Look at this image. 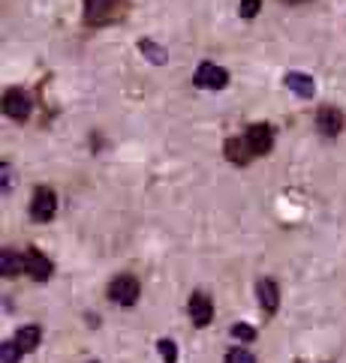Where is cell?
<instances>
[{
  "label": "cell",
  "mask_w": 346,
  "mask_h": 363,
  "mask_svg": "<svg viewBox=\"0 0 346 363\" xmlns=\"http://www.w3.org/2000/svg\"><path fill=\"white\" fill-rule=\"evenodd\" d=\"M226 363H256V357L247 352V348H232L226 354Z\"/></svg>",
  "instance_id": "obj_18"
},
{
  "label": "cell",
  "mask_w": 346,
  "mask_h": 363,
  "mask_svg": "<svg viewBox=\"0 0 346 363\" xmlns=\"http://www.w3.org/2000/svg\"><path fill=\"white\" fill-rule=\"evenodd\" d=\"M124 6L126 0H85V21L99 28V24H109L112 18H118Z\"/></svg>",
  "instance_id": "obj_1"
},
{
  "label": "cell",
  "mask_w": 346,
  "mask_h": 363,
  "mask_svg": "<svg viewBox=\"0 0 346 363\" xmlns=\"http://www.w3.org/2000/svg\"><path fill=\"white\" fill-rule=\"evenodd\" d=\"M244 141H247V147L253 150V157H265V153L274 147V129L268 123H253V126H247Z\"/></svg>",
  "instance_id": "obj_2"
},
{
  "label": "cell",
  "mask_w": 346,
  "mask_h": 363,
  "mask_svg": "<svg viewBox=\"0 0 346 363\" xmlns=\"http://www.w3.org/2000/svg\"><path fill=\"white\" fill-rule=\"evenodd\" d=\"M223 153H226V157L232 160V162H238V165H244V162L253 157V150L247 147L244 135H241V138H229L226 145H223Z\"/></svg>",
  "instance_id": "obj_12"
},
{
  "label": "cell",
  "mask_w": 346,
  "mask_h": 363,
  "mask_svg": "<svg viewBox=\"0 0 346 363\" xmlns=\"http://www.w3.org/2000/svg\"><path fill=\"white\" fill-rule=\"evenodd\" d=\"M24 262H28V274H31L36 282H45V279L51 277V270H55V264H51L48 258L40 252V250H31Z\"/></svg>",
  "instance_id": "obj_9"
},
{
  "label": "cell",
  "mask_w": 346,
  "mask_h": 363,
  "mask_svg": "<svg viewBox=\"0 0 346 363\" xmlns=\"http://www.w3.org/2000/svg\"><path fill=\"white\" fill-rule=\"evenodd\" d=\"M21 270H28V262H21L18 252H0V277H18Z\"/></svg>",
  "instance_id": "obj_13"
},
{
  "label": "cell",
  "mask_w": 346,
  "mask_h": 363,
  "mask_svg": "<svg viewBox=\"0 0 346 363\" xmlns=\"http://www.w3.org/2000/svg\"><path fill=\"white\" fill-rule=\"evenodd\" d=\"M139 48H142V55H145V57H151V63H160V67L166 63V48H160L157 43L142 40V43H139Z\"/></svg>",
  "instance_id": "obj_15"
},
{
  "label": "cell",
  "mask_w": 346,
  "mask_h": 363,
  "mask_svg": "<svg viewBox=\"0 0 346 363\" xmlns=\"http://www.w3.org/2000/svg\"><path fill=\"white\" fill-rule=\"evenodd\" d=\"M193 82L196 87H205V90H223L229 84V72L223 67H217V63H199Z\"/></svg>",
  "instance_id": "obj_3"
},
{
  "label": "cell",
  "mask_w": 346,
  "mask_h": 363,
  "mask_svg": "<svg viewBox=\"0 0 346 363\" xmlns=\"http://www.w3.org/2000/svg\"><path fill=\"white\" fill-rule=\"evenodd\" d=\"M58 211V196L51 192L48 186H40L33 192V201H31V216L36 219V223H48L51 216H55Z\"/></svg>",
  "instance_id": "obj_5"
},
{
  "label": "cell",
  "mask_w": 346,
  "mask_h": 363,
  "mask_svg": "<svg viewBox=\"0 0 346 363\" xmlns=\"http://www.w3.org/2000/svg\"><path fill=\"white\" fill-rule=\"evenodd\" d=\"M286 4H301V0H286Z\"/></svg>",
  "instance_id": "obj_21"
},
{
  "label": "cell",
  "mask_w": 346,
  "mask_h": 363,
  "mask_svg": "<svg viewBox=\"0 0 346 363\" xmlns=\"http://www.w3.org/2000/svg\"><path fill=\"white\" fill-rule=\"evenodd\" d=\"M40 340H43V330L36 328V324H28V328H21L16 333V345L21 348V352H33V348L40 345Z\"/></svg>",
  "instance_id": "obj_14"
},
{
  "label": "cell",
  "mask_w": 346,
  "mask_h": 363,
  "mask_svg": "<svg viewBox=\"0 0 346 363\" xmlns=\"http://www.w3.org/2000/svg\"><path fill=\"white\" fill-rule=\"evenodd\" d=\"M190 318H193L196 328H208L211 318H214V306H211V301H208L205 294H199V291L190 297Z\"/></svg>",
  "instance_id": "obj_8"
},
{
  "label": "cell",
  "mask_w": 346,
  "mask_h": 363,
  "mask_svg": "<svg viewBox=\"0 0 346 363\" xmlns=\"http://www.w3.org/2000/svg\"><path fill=\"white\" fill-rule=\"evenodd\" d=\"M21 354H24V352L16 345V340L0 345V363H18V357H21Z\"/></svg>",
  "instance_id": "obj_16"
},
{
  "label": "cell",
  "mask_w": 346,
  "mask_h": 363,
  "mask_svg": "<svg viewBox=\"0 0 346 363\" xmlns=\"http://www.w3.org/2000/svg\"><path fill=\"white\" fill-rule=\"evenodd\" d=\"M232 336H238V340H244V342H253L256 340V330L250 328V324H244V321H238L235 328H232Z\"/></svg>",
  "instance_id": "obj_19"
},
{
  "label": "cell",
  "mask_w": 346,
  "mask_h": 363,
  "mask_svg": "<svg viewBox=\"0 0 346 363\" xmlns=\"http://www.w3.org/2000/svg\"><path fill=\"white\" fill-rule=\"evenodd\" d=\"M109 297L114 303H121V306H130L136 303V297H139V279L130 277V274H121V277H114L112 285H109Z\"/></svg>",
  "instance_id": "obj_4"
},
{
  "label": "cell",
  "mask_w": 346,
  "mask_h": 363,
  "mask_svg": "<svg viewBox=\"0 0 346 363\" xmlns=\"http://www.w3.org/2000/svg\"><path fill=\"white\" fill-rule=\"evenodd\" d=\"M343 111L340 108H319L316 111V129H319V133H323V135H328V138H335V135H340L343 133Z\"/></svg>",
  "instance_id": "obj_7"
},
{
  "label": "cell",
  "mask_w": 346,
  "mask_h": 363,
  "mask_svg": "<svg viewBox=\"0 0 346 363\" xmlns=\"http://www.w3.org/2000/svg\"><path fill=\"white\" fill-rule=\"evenodd\" d=\"M157 352H160L163 363H178V345L172 340H160L157 342Z\"/></svg>",
  "instance_id": "obj_17"
},
{
  "label": "cell",
  "mask_w": 346,
  "mask_h": 363,
  "mask_svg": "<svg viewBox=\"0 0 346 363\" xmlns=\"http://www.w3.org/2000/svg\"><path fill=\"white\" fill-rule=\"evenodd\" d=\"M256 291H259V301H262V309H265V313H274V309L280 306V291H277L274 279H259Z\"/></svg>",
  "instance_id": "obj_11"
},
{
  "label": "cell",
  "mask_w": 346,
  "mask_h": 363,
  "mask_svg": "<svg viewBox=\"0 0 346 363\" xmlns=\"http://www.w3.org/2000/svg\"><path fill=\"white\" fill-rule=\"evenodd\" d=\"M259 6H262V0H241V18L259 16Z\"/></svg>",
  "instance_id": "obj_20"
},
{
  "label": "cell",
  "mask_w": 346,
  "mask_h": 363,
  "mask_svg": "<svg viewBox=\"0 0 346 363\" xmlns=\"http://www.w3.org/2000/svg\"><path fill=\"white\" fill-rule=\"evenodd\" d=\"M4 114L12 121H28V114H31V96L24 94V90L18 87H12L4 94Z\"/></svg>",
  "instance_id": "obj_6"
},
{
  "label": "cell",
  "mask_w": 346,
  "mask_h": 363,
  "mask_svg": "<svg viewBox=\"0 0 346 363\" xmlns=\"http://www.w3.org/2000/svg\"><path fill=\"white\" fill-rule=\"evenodd\" d=\"M286 87L296 96H301V99H313V94H316L313 79H310V75H304V72H289L286 75Z\"/></svg>",
  "instance_id": "obj_10"
}]
</instances>
